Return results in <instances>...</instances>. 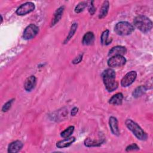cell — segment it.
Segmentation results:
<instances>
[{
	"label": "cell",
	"mask_w": 153,
	"mask_h": 153,
	"mask_svg": "<svg viewBox=\"0 0 153 153\" xmlns=\"http://www.w3.org/2000/svg\"><path fill=\"white\" fill-rule=\"evenodd\" d=\"M115 75L116 74L115 71L111 68L106 69L102 73L103 83L106 89L109 92H112L115 90L118 87V84L115 80Z\"/></svg>",
	"instance_id": "cell-1"
},
{
	"label": "cell",
	"mask_w": 153,
	"mask_h": 153,
	"mask_svg": "<svg viewBox=\"0 0 153 153\" xmlns=\"http://www.w3.org/2000/svg\"><path fill=\"white\" fill-rule=\"evenodd\" d=\"M135 27L143 33L149 32L152 28V21L146 16L139 15L136 17L133 20Z\"/></svg>",
	"instance_id": "cell-2"
},
{
	"label": "cell",
	"mask_w": 153,
	"mask_h": 153,
	"mask_svg": "<svg viewBox=\"0 0 153 153\" xmlns=\"http://www.w3.org/2000/svg\"><path fill=\"white\" fill-rule=\"evenodd\" d=\"M126 127L130 130L133 134L140 140H145L148 138L147 134L136 122L131 119H127L125 122Z\"/></svg>",
	"instance_id": "cell-3"
},
{
	"label": "cell",
	"mask_w": 153,
	"mask_h": 153,
	"mask_svg": "<svg viewBox=\"0 0 153 153\" xmlns=\"http://www.w3.org/2000/svg\"><path fill=\"white\" fill-rule=\"evenodd\" d=\"M133 25L127 22H120L114 27L115 33L120 36H126L131 34L134 31Z\"/></svg>",
	"instance_id": "cell-4"
},
{
	"label": "cell",
	"mask_w": 153,
	"mask_h": 153,
	"mask_svg": "<svg viewBox=\"0 0 153 153\" xmlns=\"http://www.w3.org/2000/svg\"><path fill=\"white\" fill-rule=\"evenodd\" d=\"M127 60L123 56H114L111 57L108 60V65L111 68H119L126 63Z\"/></svg>",
	"instance_id": "cell-5"
},
{
	"label": "cell",
	"mask_w": 153,
	"mask_h": 153,
	"mask_svg": "<svg viewBox=\"0 0 153 153\" xmlns=\"http://www.w3.org/2000/svg\"><path fill=\"white\" fill-rule=\"evenodd\" d=\"M38 32V27L34 24H30L25 28L23 32V38L25 40L31 39L37 35Z\"/></svg>",
	"instance_id": "cell-6"
},
{
	"label": "cell",
	"mask_w": 153,
	"mask_h": 153,
	"mask_svg": "<svg viewBox=\"0 0 153 153\" xmlns=\"http://www.w3.org/2000/svg\"><path fill=\"white\" fill-rule=\"evenodd\" d=\"M35 7V4L33 2H26L19 6L16 10V13L19 16H24L33 11Z\"/></svg>",
	"instance_id": "cell-7"
},
{
	"label": "cell",
	"mask_w": 153,
	"mask_h": 153,
	"mask_svg": "<svg viewBox=\"0 0 153 153\" xmlns=\"http://www.w3.org/2000/svg\"><path fill=\"white\" fill-rule=\"evenodd\" d=\"M137 77V72L134 71H131L127 73L121 80V85L123 87H126L130 86L135 81Z\"/></svg>",
	"instance_id": "cell-8"
},
{
	"label": "cell",
	"mask_w": 153,
	"mask_h": 153,
	"mask_svg": "<svg viewBox=\"0 0 153 153\" xmlns=\"http://www.w3.org/2000/svg\"><path fill=\"white\" fill-rule=\"evenodd\" d=\"M127 52V49L125 47L121 45H117L112 47L108 53V56L112 57L114 56H123Z\"/></svg>",
	"instance_id": "cell-9"
},
{
	"label": "cell",
	"mask_w": 153,
	"mask_h": 153,
	"mask_svg": "<svg viewBox=\"0 0 153 153\" xmlns=\"http://www.w3.org/2000/svg\"><path fill=\"white\" fill-rule=\"evenodd\" d=\"M109 125L112 133L114 135L118 136L120 134V132L118 127V123L117 119L114 117H111L109 120Z\"/></svg>",
	"instance_id": "cell-10"
},
{
	"label": "cell",
	"mask_w": 153,
	"mask_h": 153,
	"mask_svg": "<svg viewBox=\"0 0 153 153\" xmlns=\"http://www.w3.org/2000/svg\"><path fill=\"white\" fill-rule=\"evenodd\" d=\"M23 146V143L20 140H15L10 143L8 146V152L16 153L19 152Z\"/></svg>",
	"instance_id": "cell-11"
},
{
	"label": "cell",
	"mask_w": 153,
	"mask_h": 153,
	"mask_svg": "<svg viewBox=\"0 0 153 153\" xmlns=\"http://www.w3.org/2000/svg\"><path fill=\"white\" fill-rule=\"evenodd\" d=\"M36 83V78L34 75H31L27 77L24 84V88L27 91H30L34 88Z\"/></svg>",
	"instance_id": "cell-12"
},
{
	"label": "cell",
	"mask_w": 153,
	"mask_h": 153,
	"mask_svg": "<svg viewBox=\"0 0 153 153\" xmlns=\"http://www.w3.org/2000/svg\"><path fill=\"white\" fill-rule=\"evenodd\" d=\"M76 139L75 137H69L67 138H65V139H62L61 140L58 141L56 143V146L58 148H64L69 146L71 145H72L75 141Z\"/></svg>",
	"instance_id": "cell-13"
},
{
	"label": "cell",
	"mask_w": 153,
	"mask_h": 153,
	"mask_svg": "<svg viewBox=\"0 0 153 153\" xmlns=\"http://www.w3.org/2000/svg\"><path fill=\"white\" fill-rule=\"evenodd\" d=\"M64 10H65L64 6H61L56 10V11H55V13L54 14V16L52 19L51 23V26L55 25L57 23H58L59 22V20H60V19L62 16Z\"/></svg>",
	"instance_id": "cell-14"
},
{
	"label": "cell",
	"mask_w": 153,
	"mask_h": 153,
	"mask_svg": "<svg viewBox=\"0 0 153 153\" xmlns=\"http://www.w3.org/2000/svg\"><path fill=\"white\" fill-rule=\"evenodd\" d=\"M124 96L121 93H118L113 95L109 100V103L113 105H121L123 102Z\"/></svg>",
	"instance_id": "cell-15"
},
{
	"label": "cell",
	"mask_w": 153,
	"mask_h": 153,
	"mask_svg": "<svg viewBox=\"0 0 153 153\" xmlns=\"http://www.w3.org/2000/svg\"><path fill=\"white\" fill-rule=\"evenodd\" d=\"M94 35L92 32H87L82 37V42L85 45H90L94 42Z\"/></svg>",
	"instance_id": "cell-16"
},
{
	"label": "cell",
	"mask_w": 153,
	"mask_h": 153,
	"mask_svg": "<svg viewBox=\"0 0 153 153\" xmlns=\"http://www.w3.org/2000/svg\"><path fill=\"white\" fill-rule=\"evenodd\" d=\"M109 2L108 1H104L100 8V13L99 14V19H103L106 16L109 10Z\"/></svg>",
	"instance_id": "cell-17"
},
{
	"label": "cell",
	"mask_w": 153,
	"mask_h": 153,
	"mask_svg": "<svg viewBox=\"0 0 153 153\" xmlns=\"http://www.w3.org/2000/svg\"><path fill=\"white\" fill-rule=\"evenodd\" d=\"M104 142V139H101L100 140H92L90 138H87L84 140V145L87 147H93V146H99Z\"/></svg>",
	"instance_id": "cell-18"
},
{
	"label": "cell",
	"mask_w": 153,
	"mask_h": 153,
	"mask_svg": "<svg viewBox=\"0 0 153 153\" xmlns=\"http://www.w3.org/2000/svg\"><path fill=\"white\" fill-rule=\"evenodd\" d=\"M146 88L145 86L144 85H140L138 86L137 88H136L133 93H132V95L134 98H137L140 96H141L142 95H143V94H145L146 91Z\"/></svg>",
	"instance_id": "cell-19"
},
{
	"label": "cell",
	"mask_w": 153,
	"mask_h": 153,
	"mask_svg": "<svg viewBox=\"0 0 153 153\" xmlns=\"http://www.w3.org/2000/svg\"><path fill=\"white\" fill-rule=\"evenodd\" d=\"M77 27H78V24L76 23H74L71 25L68 35L67 36V37L66 38V39L64 41V44L67 43L72 38V36H74V35L75 34L76 29H77Z\"/></svg>",
	"instance_id": "cell-20"
},
{
	"label": "cell",
	"mask_w": 153,
	"mask_h": 153,
	"mask_svg": "<svg viewBox=\"0 0 153 153\" xmlns=\"http://www.w3.org/2000/svg\"><path fill=\"white\" fill-rule=\"evenodd\" d=\"M109 33V31L108 29L104 30L102 32V33L101 35V36H100V41H101V43H102V45H108L109 44H111V41L108 40Z\"/></svg>",
	"instance_id": "cell-21"
},
{
	"label": "cell",
	"mask_w": 153,
	"mask_h": 153,
	"mask_svg": "<svg viewBox=\"0 0 153 153\" xmlns=\"http://www.w3.org/2000/svg\"><path fill=\"white\" fill-rule=\"evenodd\" d=\"M74 129H75L74 126H69L68 128H66L65 130H63L60 133L61 137H62L63 138H67V137H70L71 136V134L73 133Z\"/></svg>",
	"instance_id": "cell-22"
},
{
	"label": "cell",
	"mask_w": 153,
	"mask_h": 153,
	"mask_svg": "<svg viewBox=\"0 0 153 153\" xmlns=\"http://www.w3.org/2000/svg\"><path fill=\"white\" fill-rule=\"evenodd\" d=\"M87 2L86 1H82L79 2L75 8V12L76 13H79L82 12L87 7Z\"/></svg>",
	"instance_id": "cell-23"
},
{
	"label": "cell",
	"mask_w": 153,
	"mask_h": 153,
	"mask_svg": "<svg viewBox=\"0 0 153 153\" xmlns=\"http://www.w3.org/2000/svg\"><path fill=\"white\" fill-rule=\"evenodd\" d=\"M13 101H14V99H11V100H9L8 102H7L3 105V106H2V111L4 112L8 111L11 108Z\"/></svg>",
	"instance_id": "cell-24"
},
{
	"label": "cell",
	"mask_w": 153,
	"mask_h": 153,
	"mask_svg": "<svg viewBox=\"0 0 153 153\" xmlns=\"http://www.w3.org/2000/svg\"><path fill=\"white\" fill-rule=\"evenodd\" d=\"M139 149V147L138 145L136 143H132L131 145H129L127 146L126 148V151L128 152V151H137Z\"/></svg>",
	"instance_id": "cell-25"
},
{
	"label": "cell",
	"mask_w": 153,
	"mask_h": 153,
	"mask_svg": "<svg viewBox=\"0 0 153 153\" xmlns=\"http://www.w3.org/2000/svg\"><path fill=\"white\" fill-rule=\"evenodd\" d=\"M93 2L94 1H91L90 2V4L88 5V12L90 13V14L91 15H93L96 11V8L93 4Z\"/></svg>",
	"instance_id": "cell-26"
},
{
	"label": "cell",
	"mask_w": 153,
	"mask_h": 153,
	"mask_svg": "<svg viewBox=\"0 0 153 153\" xmlns=\"http://www.w3.org/2000/svg\"><path fill=\"white\" fill-rule=\"evenodd\" d=\"M82 55L81 54H79V56H78L76 57H75L73 61H72V63L74 64H78L79 63L81 60H82Z\"/></svg>",
	"instance_id": "cell-27"
},
{
	"label": "cell",
	"mask_w": 153,
	"mask_h": 153,
	"mask_svg": "<svg viewBox=\"0 0 153 153\" xmlns=\"http://www.w3.org/2000/svg\"><path fill=\"white\" fill-rule=\"evenodd\" d=\"M78 111V108L77 107H74V108L72 109V111H71V115H72V116H75V115L77 114Z\"/></svg>",
	"instance_id": "cell-28"
}]
</instances>
